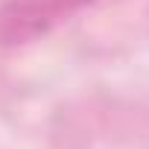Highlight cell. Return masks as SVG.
Listing matches in <instances>:
<instances>
[{"instance_id": "6da1fadb", "label": "cell", "mask_w": 149, "mask_h": 149, "mask_svg": "<svg viewBox=\"0 0 149 149\" xmlns=\"http://www.w3.org/2000/svg\"><path fill=\"white\" fill-rule=\"evenodd\" d=\"M97 0H6L0 6V47H26Z\"/></svg>"}]
</instances>
